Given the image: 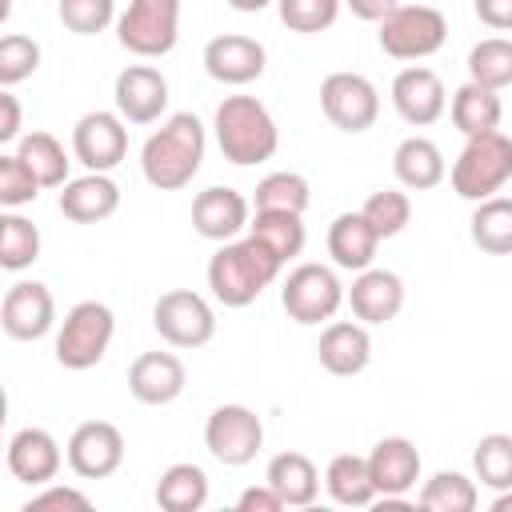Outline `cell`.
<instances>
[{
    "label": "cell",
    "mask_w": 512,
    "mask_h": 512,
    "mask_svg": "<svg viewBox=\"0 0 512 512\" xmlns=\"http://www.w3.org/2000/svg\"><path fill=\"white\" fill-rule=\"evenodd\" d=\"M28 512L32 508H76V512H88L92 508V500L80 492V488H68V484H40V492H32L28 496V504H24Z\"/></svg>",
    "instance_id": "obj_44"
},
{
    "label": "cell",
    "mask_w": 512,
    "mask_h": 512,
    "mask_svg": "<svg viewBox=\"0 0 512 512\" xmlns=\"http://www.w3.org/2000/svg\"><path fill=\"white\" fill-rule=\"evenodd\" d=\"M280 260L252 236L224 240L208 260V288L224 308H248L280 276Z\"/></svg>",
    "instance_id": "obj_2"
},
{
    "label": "cell",
    "mask_w": 512,
    "mask_h": 512,
    "mask_svg": "<svg viewBox=\"0 0 512 512\" xmlns=\"http://www.w3.org/2000/svg\"><path fill=\"white\" fill-rule=\"evenodd\" d=\"M60 188H64L60 192V212L72 224H100L120 208V188L108 172H88V176L64 180Z\"/></svg>",
    "instance_id": "obj_24"
},
{
    "label": "cell",
    "mask_w": 512,
    "mask_h": 512,
    "mask_svg": "<svg viewBox=\"0 0 512 512\" xmlns=\"http://www.w3.org/2000/svg\"><path fill=\"white\" fill-rule=\"evenodd\" d=\"M472 244L488 256H508L512 252V200L508 196H488L472 212Z\"/></svg>",
    "instance_id": "obj_33"
},
{
    "label": "cell",
    "mask_w": 512,
    "mask_h": 512,
    "mask_svg": "<svg viewBox=\"0 0 512 512\" xmlns=\"http://www.w3.org/2000/svg\"><path fill=\"white\" fill-rule=\"evenodd\" d=\"M204 164V124L192 112H172L140 148V172L160 192H180Z\"/></svg>",
    "instance_id": "obj_1"
},
{
    "label": "cell",
    "mask_w": 512,
    "mask_h": 512,
    "mask_svg": "<svg viewBox=\"0 0 512 512\" xmlns=\"http://www.w3.org/2000/svg\"><path fill=\"white\" fill-rule=\"evenodd\" d=\"M60 24L76 36H96L116 20V0H60Z\"/></svg>",
    "instance_id": "obj_42"
},
{
    "label": "cell",
    "mask_w": 512,
    "mask_h": 512,
    "mask_svg": "<svg viewBox=\"0 0 512 512\" xmlns=\"http://www.w3.org/2000/svg\"><path fill=\"white\" fill-rule=\"evenodd\" d=\"M360 216L372 224V232H376L380 240H392V236H400V232L408 228V220H412V200H408V192H400V188H380V192H372V196L364 200Z\"/></svg>",
    "instance_id": "obj_38"
},
{
    "label": "cell",
    "mask_w": 512,
    "mask_h": 512,
    "mask_svg": "<svg viewBox=\"0 0 512 512\" xmlns=\"http://www.w3.org/2000/svg\"><path fill=\"white\" fill-rule=\"evenodd\" d=\"M376 40L392 60H424V56H436L444 48L448 20L432 4H396L380 20Z\"/></svg>",
    "instance_id": "obj_6"
},
{
    "label": "cell",
    "mask_w": 512,
    "mask_h": 512,
    "mask_svg": "<svg viewBox=\"0 0 512 512\" xmlns=\"http://www.w3.org/2000/svg\"><path fill=\"white\" fill-rule=\"evenodd\" d=\"M20 128H24V108H20V100H16L8 88H0V144L16 140Z\"/></svg>",
    "instance_id": "obj_45"
},
{
    "label": "cell",
    "mask_w": 512,
    "mask_h": 512,
    "mask_svg": "<svg viewBox=\"0 0 512 512\" xmlns=\"http://www.w3.org/2000/svg\"><path fill=\"white\" fill-rule=\"evenodd\" d=\"M316 356H320V368L332 372V376H360L368 368V360H372L368 324H360V320H332L320 332Z\"/></svg>",
    "instance_id": "obj_23"
},
{
    "label": "cell",
    "mask_w": 512,
    "mask_h": 512,
    "mask_svg": "<svg viewBox=\"0 0 512 512\" xmlns=\"http://www.w3.org/2000/svg\"><path fill=\"white\" fill-rule=\"evenodd\" d=\"M116 116L124 124H156L168 108V80L152 64H128L112 88Z\"/></svg>",
    "instance_id": "obj_15"
},
{
    "label": "cell",
    "mask_w": 512,
    "mask_h": 512,
    "mask_svg": "<svg viewBox=\"0 0 512 512\" xmlns=\"http://www.w3.org/2000/svg\"><path fill=\"white\" fill-rule=\"evenodd\" d=\"M340 4L344 0H276V12H280L288 32L312 36V32H324V28L336 24Z\"/></svg>",
    "instance_id": "obj_41"
},
{
    "label": "cell",
    "mask_w": 512,
    "mask_h": 512,
    "mask_svg": "<svg viewBox=\"0 0 512 512\" xmlns=\"http://www.w3.org/2000/svg\"><path fill=\"white\" fill-rule=\"evenodd\" d=\"M320 112L340 128V132H368L380 116V92L368 76L360 72H332L320 84Z\"/></svg>",
    "instance_id": "obj_11"
},
{
    "label": "cell",
    "mask_w": 512,
    "mask_h": 512,
    "mask_svg": "<svg viewBox=\"0 0 512 512\" xmlns=\"http://www.w3.org/2000/svg\"><path fill=\"white\" fill-rule=\"evenodd\" d=\"M244 232L252 240H260L280 264L296 260L304 252V240H308L304 216H296V212H256V216H248V228Z\"/></svg>",
    "instance_id": "obj_31"
},
{
    "label": "cell",
    "mask_w": 512,
    "mask_h": 512,
    "mask_svg": "<svg viewBox=\"0 0 512 512\" xmlns=\"http://www.w3.org/2000/svg\"><path fill=\"white\" fill-rule=\"evenodd\" d=\"M472 468L484 488H496V492L512 488V436H504V432L480 436V444L472 452Z\"/></svg>",
    "instance_id": "obj_39"
},
{
    "label": "cell",
    "mask_w": 512,
    "mask_h": 512,
    "mask_svg": "<svg viewBox=\"0 0 512 512\" xmlns=\"http://www.w3.org/2000/svg\"><path fill=\"white\" fill-rule=\"evenodd\" d=\"M264 484L280 496L284 508H308L320 492V472L304 452H276L264 468Z\"/></svg>",
    "instance_id": "obj_25"
},
{
    "label": "cell",
    "mask_w": 512,
    "mask_h": 512,
    "mask_svg": "<svg viewBox=\"0 0 512 512\" xmlns=\"http://www.w3.org/2000/svg\"><path fill=\"white\" fill-rule=\"evenodd\" d=\"M280 304L296 324H324L344 304V284L328 264H296L280 288Z\"/></svg>",
    "instance_id": "obj_8"
},
{
    "label": "cell",
    "mask_w": 512,
    "mask_h": 512,
    "mask_svg": "<svg viewBox=\"0 0 512 512\" xmlns=\"http://www.w3.org/2000/svg\"><path fill=\"white\" fill-rule=\"evenodd\" d=\"M152 324L164 344L172 348H204L216 336V312L212 304L192 288H172L156 300Z\"/></svg>",
    "instance_id": "obj_9"
},
{
    "label": "cell",
    "mask_w": 512,
    "mask_h": 512,
    "mask_svg": "<svg viewBox=\"0 0 512 512\" xmlns=\"http://www.w3.org/2000/svg\"><path fill=\"white\" fill-rule=\"evenodd\" d=\"M0 216H4V208H0Z\"/></svg>",
    "instance_id": "obj_52"
},
{
    "label": "cell",
    "mask_w": 512,
    "mask_h": 512,
    "mask_svg": "<svg viewBox=\"0 0 512 512\" xmlns=\"http://www.w3.org/2000/svg\"><path fill=\"white\" fill-rule=\"evenodd\" d=\"M468 80L484 84L492 92H504L512 84V44L504 36H488L468 52Z\"/></svg>",
    "instance_id": "obj_37"
},
{
    "label": "cell",
    "mask_w": 512,
    "mask_h": 512,
    "mask_svg": "<svg viewBox=\"0 0 512 512\" xmlns=\"http://www.w3.org/2000/svg\"><path fill=\"white\" fill-rule=\"evenodd\" d=\"M184 384H188V372L172 352H140L128 368V392L148 408L172 404L184 392Z\"/></svg>",
    "instance_id": "obj_22"
},
{
    "label": "cell",
    "mask_w": 512,
    "mask_h": 512,
    "mask_svg": "<svg viewBox=\"0 0 512 512\" xmlns=\"http://www.w3.org/2000/svg\"><path fill=\"white\" fill-rule=\"evenodd\" d=\"M444 176L452 180V192L460 200H476L480 204V200L496 196L512 180V140L500 128L468 136V144L452 160V172H444Z\"/></svg>",
    "instance_id": "obj_4"
},
{
    "label": "cell",
    "mask_w": 512,
    "mask_h": 512,
    "mask_svg": "<svg viewBox=\"0 0 512 512\" xmlns=\"http://www.w3.org/2000/svg\"><path fill=\"white\" fill-rule=\"evenodd\" d=\"M40 260V228L28 216L4 212L0 216V268L4 272H24Z\"/></svg>",
    "instance_id": "obj_34"
},
{
    "label": "cell",
    "mask_w": 512,
    "mask_h": 512,
    "mask_svg": "<svg viewBox=\"0 0 512 512\" xmlns=\"http://www.w3.org/2000/svg\"><path fill=\"white\" fill-rule=\"evenodd\" d=\"M264 64H268V52L260 40L252 36H240V32H224V36H212L204 44V72L220 84H252L264 76Z\"/></svg>",
    "instance_id": "obj_17"
},
{
    "label": "cell",
    "mask_w": 512,
    "mask_h": 512,
    "mask_svg": "<svg viewBox=\"0 0 512 512\" xmlns=\"http://www.w3.org/2000/svg\"><path fill=\"white\" fill-rule=\"evenodd\" d=\"M248 216H252V204L236 188L212 184V188L196 192V200H192V228L204 240H216V244L236 240L248 228Z\"/></svg>",
    "instance_id": "obj_19"
},
{
    "label": "cell",
    "mask_w": 512,
    "mask_h": 512,
    "mask_svg": "<svg viewBox=\"0 0 512 512\" xmlns=\"http://www.w3.org/2000/svg\"><path fill=\"white\" fill-rule=\"evenodd\" d=\"M212 128H216V144H220L224 160L240 164V168L264 164L280 148L276 120L256 96H224L220 108H216Z\"/></svg>",
    "instance_id": "obj_3"
},
{
    "label": "cell",
    "mask_w": 512,
    "mask_h": 512,
    "mask_svg": "<svg viewBox=\"0 0 512 512\" xmlns=\"http://www.w3.org/2000/svg\"><path fill=\"white\" fill-rule=\"evenodd\" d=\"M324 488L336 504L344 508H368L376 504V488H372V476H368V460L356 456V452H340L328 460L324 468Z\"/></svg>",
    "instance_id": "obj_30"
},
{
    "label": "cell",
    "mask_w": 512,
    "mask_h": 512,
    "mask_svg": "<svg viewBox=\"0 0 512 512\" xmlns=\"http://www.w3.org/2000/svg\"><path fill=\"white\" fill-rule=\"evenodd\" d=\"M36 196H40V184L20 164V156H4L0 152V208H24Z\"/></svg>",
    "instance_id": "obj_43"
},
{
    "label": "cell",
    "mask_w": 512,
    "mask_h": 512,
    "mask_svg": "<svg viewBox=\"0 0 512 512\" xmlns=\"http://www.w3.org/2000/svg\"><path fill=\"white\" fill-rule=\"evenodd\" d=\"M36 68H40V44L32 36H24V32L0 36V88L24 84Z\"/></svg>",
    "instance_id": "obj_40"
},
{
    "label": "cell",
    "mask_w": 512,
    "mask_h": 512,
    "mask_svg": "<svg viewBox=\"0 0 512 512\" xmlns=\"http://www.w3.org/2000/svg\"><path fill=\"white\" fill-rule=\"evenodd\" d=\"M4 464L20 484L40 488V484L56 480V472L64 464V452H60V444L48 428H20L4 448Z\"/></svg>",
    "instance_id": "obj_20"
},
{
    "label": "cell",
    "mask_w": 512,
    "mask_h": 512,
    "mask_svg": "<svg viewBox=\"0 0 512 512\" xmlns=\"http://www.w3.org/2000/svg\"><path fill=\"white\" fill-rule=\"evenodd\" d=\"M344 4L352 8V16H356V20L380 24V20H384V16H388V12H392L400 0H344Z\"/></svg>",
    "instance_id": "obj_48"
},
{
    "label": "cell",
    "mask_w": 512,
    "mask_h": 512,
    "mask_svg": "<svg viewBox=\"0 0 512 512\" xmlns=\"http://www.w3.org/2000/svg\"><path fill=\"white\" fill-rule=\"evenodd\" d=\"M72 156L88 172H112L128 156V124L116 112H84L72 128Z\"/></svg>",
    "instance_id": "obj_12"
},
{
    "label": "cell",
    "mask_w": 512,
    "mask_h": 512,
    "mask_svg": "<svg viewBox=\"0 0 512 512\" xmlns=\"http://www.w3.org/2000/svg\"><path fill=\"white\" fill-rule=\"evenodd\" d=\"M116 336V316L100 300H80L68 308L60 332H56V364L68 372H88L108 356V344Z\"/></svg>",
    "instance_id": "obj_5"
},
{
    "label": "cell",
    "mask_w": 512,
    "mask_h": 512,
    "mask_svg": "<svg viewBox=\"0 0 512 512\" xmlns=\"http://www.w3.org/2000/svg\"><path fill=\"white\" fill-rule=\"evenodd\" d=\"M376 496H408L420 480V452L408 436H384L364 456Z\"/></svg>",
    "instance_id": "obj_21"
},
{
    "label": "cell",
    "mask_w": 512,
    "mask_h": 512,
    "mask_svg": "<svg viewBox=\"0 0 512 512\" xmlns=\"http://www.w3.org/2000/svg\"><path fill=\"white\" fill-rule=\"evenodd\" d=\"M16 156L40 188H60L68 180V152L52 132H24L16 144Z\"/></svg>",
    "instance_id": "obj_32"
},
{
    "label": "cell",
    "mask_w": 512,
    "mask_h": 512,
    "mask_svg": "<svg viewBox=\"0 0 512 512\" xmlns=\"http://www.w3.org/2000/svg\"><path fill=\"white\" fill-rule=\"evenodd\" d=\"M252 204H256V212H296V216H304V208L312 204V188L300 172H268L256 184Z\"/></svg>",
    "instance_id": "obj_35"
},
{
    "label": "cell",
    "mask_w": 512,
    "mask_h": 512,
    "mask_svg": "<svg viewBox=\"0 0 512 512\" xmlns=\"http://www.w3.org/2000/svg\"><path fill=\"white\" fill-rule=\"evenodd\" d=\"M344 300H348V308L360 324H388L404 308V280L392 268H372L368 264V268L356 272Z\"/></svg>",
    "instance_id": "obj_18"
},
{
    "label": "cell",
    "mask_w": 512,
    "mask_h": 512,
    "mask_svg": "<svg viewBox=\"0 0 512 512\" xmlns=\"http://www.w3.org/2000/svg\"><path fill=\"white\" fill-rule=\"evenodd\" d=\"M228 4H232L236 12H264L272 0H228Z\"/></svg>",
    "instance_id": "obj_49"
},
{
    "label": "cell",
    "mask_w": 512,
    "mask_h": 512,
    "mask_svg": "<svg viewBox=\"0 0 512 512\" xmlns=\"http://www.w3.org/2000/svg\"><path fill=\"white\" fill-rule=\"evenodd\" d=\"M392 108L400 112L404 124L412 128H428L444 116L448 108V96H444V80L424 68V64H412V68H400L392 76Z\"/></svg>",
    "instance_id": "obj_16"
},
{
    "label": "cell",
    "mask_w": 512,
    "mask_h": 512,
    "mask_svg": "<svg viewBox=\"0 0 512 512\" xmlns=\"http://www.w3.org/2000/svg\"><path fill=\"white\" fill-rule=\"evenodd\" d=\"M236 508L240 512H280L284 504H280V496L268 484H260V488H244L240 500H236Z\"/></svg>",
    "instance_id": "obj_46"
},
{
    "label": "cell",
    "mask_w": 512,
    "mask_h": 512,
    "mask_svg": "<svg viewBox=\"0 0 512 512\" xmlns=\"http://www.w3.org/2000/svg\"><path fill=\"white\" fill-rule=\"evenodd\" d=\"M476 16L488 28L504 32V28H512V0H476Z\"/></svg>",
    "instance_id": "obj_47"
},
{
    "label": "cell",
    "mask_w": 512,
    "mask_h": 512,
    "mask_svg": "<svg viewBox=\"0 0 512 512\" xmlns=\"http://www.w3.org/2000/svg\"><path fill=\"white\" fill-rule=\"evenodd\" d=\"M156 504L164 512H196L208 504V472L192 460L168 464L156 480Z\"/></svg>",
    "instance_id": "obj_29"
},
{
    "label": "cell",
    "mask_w": 512,
    "mask_h": 512,
    "mask_svg": "<svg viewBox=\"0 0 512 512\" xmlns=\"http://www.w3.org/2000/svg\"><path fill=\"white\" fill-rule=\"evenodd\" d=\"M448 112H452V124H456L460 136H480V132L500 128L504 104H500V92H492V88L468 80V84H460V88L452 92Z\"/></svg>",
    "instance_id": "obj_28"
},
{
    "label": "cell",
    "mask_w": 512,
    "mask_h": 512,
    "mask_svg": "<svg viewBox=\"0 0 512 512\" xmlns=\"http://www.w3.org/2000/svg\"><path fill=\"white\" fill-rule=\"evenodd\" d=\"M480 500L476 480H468L464 472H436L432 480H424L416 504L428 512H472Z\"/></svg>",
    "instance_id": "obj_36"
},
{
    "label": "cell",
    "mask_w": 512,
    "mask_h": 512,
    "mask_svg": "<svg viewBox=\"0 0 512 512\" xmlns=\"http://www.w3.org/2000/svg\"><path fill=\"white\" fill-rule=\"evenodd\" d=\"M392 172L408 192H428L444 180L448 164H444V152L428 136H408L392 152Z\"/></svg>",
    "instance_id": "obj_27"
},
{
    "label": "cell",
    "mask_w": 512,
    "mask_h": 512,
    "mask_svg": "<svg viewBox=\"0 0 512 512\" xmlns=\"http://www.w3.org/2000/svg\"><path fill=\"white\" fill-rule=\"evenodd\" d=\"M376 248H380V236L372 232V224L360 212H340L328 224V256H332L336 268L360 272V268L372 264Z\"/></svg>",
    "instance_id": "obj_26"
},
{
    "label": "cell",
    "mask_w": 512,
    "mask_h": 512,
    "mask_svg": "<svg viewBox=\"0 0 512 512\" xmlns=\"http://www.w3.org/2000/svg\"><path fill=\"white\" fill-rule=\"evenodd\" d=\"M116 40L140 60L168 56L180 40V0H128L116 20Z\"/></svg>",
    "instance_id": "obj_7"
},
{
    "label": "cell",
    "mask_w": 512,
    "mask_h": 512,
    "mask_svg": "<svg viewBox=\"0 0 512 512\" xmlns=\"http://www.w3.org/2000/svg\"><path fill=\"white\" fill-rule=\"evenodd\" d=\"M52 324H56V300H52L48 284L20 280V284H12L4 292V300H0V328H4V336L28 344V340L48 336Z\"/></svg>",
    "instance_id": "obj_14"
},
{
    "label": "cell",
    "mask_w": 512,
    "mask_h": 512,
    "mask_svg": "<svg viewBox=\"0 0 512 512\" xmlns=\"http://www.w3.org/2000/svg\"><path fill=\"white\" fill-rule=\"evenodd\" d=\"M204 444L220 464L244 468L256 460V452L264 444V424L248 404H220V408H212V416L204 424Z\"/></svg>",
    "instance_id": "obj_10"
},
{
    "label": "cell",
    "mask_w": 512,
    "mask_h": 512,
    "mask_svg": "<svg viewBox=\"0 0 512 512\" xmlns=\"http://www.w3.org/2000/svg\"><path fill=\"white\" fill-rule=\"evenodd\" d=\"M12 16V0H0V24Z\"/></svg>",
    "instance_id": "obj_51"
},
{
    "label": "cell",
    "mask_w": 512,
    "mask_h": 512,
    "mask_svg": "<svg viewBox=\"0 0 512 512\" xmlns=\"http://www.w3.org/2000/svg\"><path fill=\"white\" fill-rule=\"evenodd\" d=\"M4 420H8V392H4V384H0V432H4Z\"/></svg>",
    "instance_id": "obj_50"
},
{
    "label": "cell",
    "mask_w": 512,
    "mask_h": 512,
    "mask_svg": "<svg viewBox=\"0 0 512 512\" xmlns=\"http://www.w3.org/2000/svg\"><path fill=\"white\" fill-rule=\"evenodd\" d=\"M64 456L80 480H104L124 464V436L112 420H84L68 436Z\"/></svg>",
    "instance_id": "obj_13"
}]
</instances>
